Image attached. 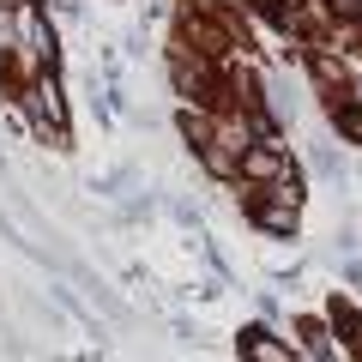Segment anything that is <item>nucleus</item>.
<instances>
[{"label":"nucleus","instance_id":"nucleus-1","mask_svg":"<svg viewBox=\"0 0 362 362\" xmlns=\"http://www.w3.org/2000/svg\"><path fill=\"white\" fill-rule=\"evenodd\" d=\"M25 109H30V121H37V133L49 145H66V103H61V85H54V73L49 78H30L25 85Z\"/></svg>","mask_w":362,"mask_h":362},{"label":"nucleus","instance_id":"nucleus-2","mask_svg":"<svg viewBox=\"0 0 362 362\" xmlns=\"http://www.w3.org/2000/svg\"><path fill=\"white\" fill-rule=\"evenodd\" d=\"M235 175H242L247 187H254V181H266V187H272V181L284 175V157H278V145H247V151L235 157Z\"/></svg>","mask_w":362,"mask_h":362},{"label":"nucleus","instance_id":"nucleus-3","mask_svg":"<svg viewBox=\"0 0 362 362\" xmlns=\"http://www.w3.org/2000/svg\"><path fill=\"white\" fill-rule=\"evenodd\" d=\"M247 206H254L259 230H272V235H296V206H290V199H278V194H272V206H266L259 194H247Z\"/></svg>","mask_w":362,"mask_h":362},{"label":"nucleus","instance_id":"nucleus-4","mask_svg":"<svg viewBox=\"0 0 362 362\" xmlns=\"http://www.w3.org/2000/svg\"><path fill=\"white\" fill-rule=\"evenodd\" d=\"M242 362H290V344L272 338L266 326H247L242 332Z\"/></svg>","mask_w":362,"mask_h":362},{"label":"nucleus","instance_id":"nucleus-5","mask_svg":"<svg viewBox=\"0 0 362 362\" xmlns=\"http://www.w3.org/2000/svg\"><path fill=\"white\" fill-rule=\"evenodd\" d=\"M314 169H320V175H332V181H344V163H338L332 151H320V157H314Z\"/></svg>","mask_w":362,"mask_h":362},{"label":"nucleus","instance_id":"nucleus-6","mask_svg":"<svg viewBox=\"0 0 362 362\" xmlns=\"http://www.w3.org/2000/svg\"><path fill=\"white\" fill-rule=\"evenodd\" d=\"M332 6H338L344 18H362V0H332Z\"/></svg>","mask_w":362,"mask_h":362}]
</instances>
